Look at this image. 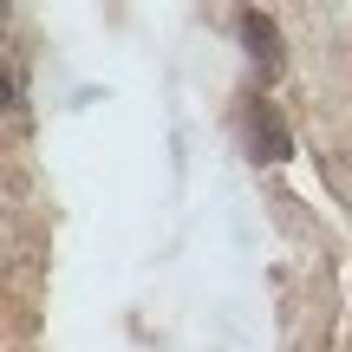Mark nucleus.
Returning <instances> with one entry per match:
<instances>
[{
    "instance_id": "obj_2",
    "label": "nucleus",
    "mask_w": 352,
    "mask_h": 352,
    "mask_svg": "<svg viewBox=\"0 0 352 352\" xmlns=\"http://www.w3.org/2000/svg\"><path fill=\"white\" fill-rule=\"evenodd\" d=\"M241 33H248V46H254V65H261V78L280 65V33H274V20L267 13H241Z\"/></svg>"
},
{
    "instance_id": "obj_1",
    "label": "nucleus",
    "mask_w": 352,
    "mask_h": 352,
    "mask_svg": "<svg viewBox=\"0 0 352 352\" xmlns=\"http://www.w3.org/2000/svg\"><path fill=\"white\" fill-rule=\"evenodd\" d=\"M235 131L248 138V157H254V164H287V157H294V131L280 124V111L261 98V91H248V98L235 104Z\"/></svg>"
}]
</instances>
